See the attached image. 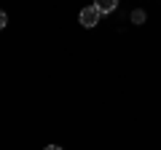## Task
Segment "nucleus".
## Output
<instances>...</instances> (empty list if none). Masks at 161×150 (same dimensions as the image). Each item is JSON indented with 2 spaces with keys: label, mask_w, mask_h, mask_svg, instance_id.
<instances>
[{
  "label": "nucleus",
  "mask_w": 161,
  "mask_h": 150,
  "mask_svg": "<svg viewBox=\"0 0 161 150\" xmlns=\"http://www.w3.org/2000/svg\"><path fill=\"white\" fill-rule=\"evenodd\" d=\"M94 6L99 8V13H113L115 6H118V0H94Z\"/></svg>",
  "instance_id": "f03ea898"
},
{
  "label": "nucleus",
  "mask_w": 161,
  "mask_h": 150,
  "mask_svg": "<svg viewBox=\"0 0 161 150\" xmlns=\"http://www.w3.org/2000/svg\"><path fill=\"white\" fill-rule=\"evenodd\" d=\"M132 22H134V24H142V22H145V11H134V13H132Z\"/></svg>",
  "instance_id": "7ed1b4c3"
},
{
  "label": "nucleus",
  "mask_w": 161,
  "mask_h": 150,
  "mask_svg": "<svg viewBox=\"0 0 161 150\" xmlns=\"http://www.w3.org/2000/svg\"><path fill=\"white\" fill-rule=\"evenodd\" d=\"M6 22H8V19H6V11H0V29L6 27Z\"/></svg>",
  "instance_id": "20e7f679"
},
{
  "label": "nucleus",
  "mask_w": 161,
  "mask_h": 150,
  "mask_svg": "<svg viewBox=\"0 0 161 150\" xmlns=\"http://www.w3.org/2000/svg\"><path fill=\"white\" fill-rule=\"evenodd\" d=\"M46 150H62V147H57V145H48V147Z\"/></svg>",
  "instance_id": "39448f33"
},
{
  "label": "nucleus",
  "mask_w": 161,
  "mask_h": 150,
  "mask_svg": "<svg viewBox=\"0 0 161 150\" xmlns=\"http://www.w3.org/2000/svg\"><path fill=\"white\" fill-rule=\"evenodd\" d=\"M97 22H99V8L97 6H89V8L80 11V24L83 27H94Z\"/></svg>",
  "instance_id": "f257e3e1"
}]
</instances>
